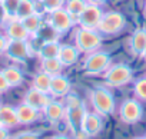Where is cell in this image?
Wrapping results in <instances>:
<instances>
[{
  "label": "cell",
  "mask_w": 146,
  "mask_h": 139,
  "mask_svg": "<svg viewBox=\"0 0 146 139\" xmlns=\"http://www.w3.org/2000/svg\"><path fill=\"white\" fill-rule=\"evenodd\" d=\"M66 115H64V120L69 126V129L72 130V133L75 136L82 135L85 138V135L80 132V125H82V119L85 116V113L88 112L85 108V103L76 96V95H72L69 93L66 96Z\"/></svg>",
  "instance_id": "obj_1"
},
{
  "label": "cell",
  "mask_w": 146,
  "mask_h": 139,
  "mask_svg": "<svg viewBox=\"0 0 146 139\" xmlns=\"http://www.w3.org/2000/svg\"><path fill=\"white\" fill-rule=\"evenodd\" d=\"M89 99H90V105H92L93 110L96 113H99L100 116L106 118V116L113 115L116 102H115L113 93L109 89H106L103 86H96L90 90Z\"/></svg>",
  "instance_id": "obj_2"
},
{
  "label": "cell",
  "mask_w": 146,
  "mask_h": 139,
  "mask_svg": "<svg viewBox=\"0 0 146 139\" xmlns=\"http://www.w3.org/2000/svg\"><path fill=\"white\" fill-rule=\"evenodd\" d=\"M112 65V56L105 52V50H96L93 53L86 55V57L83 59L82 67L86 75L89 76H98V75H103Z\"/></svg>",
  "instance_id": "obj_3"
},
{
  "label": "cell",
  "mask_w": 146,
  "mask_h": 139,
  "mask_svg": "<svg viewBox=\"0 0 146 139\" xmlns=\"http://www.w3.org/2000/svg\"><path fill=\"white\" fill-rule=\"evenodd\" d=\"M103 39L102 35L98 30H90V29H83L79 27L75 33V46L80 53L89 55L102 47Z\"/></svg>",
  "instance_id": "obj_4"
},
{
  "label": "cell",
  "mask_w": 146,
  "mask_h": 139,
  "mask_svg": "<svg viewBox=\"0 0 146 139\" xmlns=\"http://www.w3.org/2000/svg\"><path fill=\"white\" fill-rule=\"evenodd\" d=\"M105 83L110 88H120L133 80V70L126 63L110 65V67L103 73Z\"/></svg>",
  "instance_id": "obj_5"
},
{
  "label": "cell",
  "mask_w": 146,
  "mask_h": 139,
  "mask_svg": "<svg viewBox=\"0 0 146 139\" xmlns=\"http://www.w3.org/2000/svg\"><path fill=\"white\" fill-rule=\"evenodd\" d=\"M125 27H126V17L120 12L112 10L103 13L96 30L102 36H115L119 35Z\"/></svg>",
  "instance_id": "obj_6"
},
{
  "label": "cell",
  "mask_w": 146,
  "mask_h": 139,
  "mask_svg": "<svg viewBox=\"0 0 146 139\" xmlns=\"http://www.w3.org/2000/svg\"><path fill=\"white\" fill-rule=\"evenodd\" d=\"M75 19H73L67 10L63 7V9H59L53 13H49L47 19H46V25L56 33V35H64L67 33L73 25H75Z\"/></svg>",
  "instance_id": "obj_7"
},
{
  "label": "cell",
  "mask_w": 146,
  "mask_h": 139,
  "mask_svg": "<svg viewBox=\"0 0 146 139\" xmlns=\"http://www.w3.org/2000/svg\"><path fill=\"white\" fill-rule=\"evenodd\" d=\"M119 118L126 125H135L143 118V106L140 100L135 99H126L122 102L119 108Z\"/></svg>",
  "instance_id": "obj_8"
},
{
  "label": "cell",
  "mask_w": 146,
  "mask_h": 139,
  "mask_svg": "<svg viewBox=\"0 0 146 139\" xmlns=\"http://www.w3.org/2000/svg\"><path fill=\"white\" fill-rule=\"evenodd\" d=\"M103 10L99 5H93V3H86L83 12L79 15V17L76 19V23L79 25V27L83 29H90V30H96L98 25L103 16Z\"/></svg>",
  "instance_id": "obj_9"
},
{
  "label": "cell",
  "mask_w": 146,
  "mask_h": 139,
  "mask_svg": "<svg viewBox=\"0 0 146 139\" xmlns=\"http://www.w3.org/2000/svg\"><path fill=\"white\" fill-rule=\"evenodd\" d=\"M33 55L32 50V45L29 43V40H9L7 42V47L5 52V56L13 62H22L25 63L30 56Z\"/></svg>",
  "instance_id": "obj_10"
},
{
  "label": "cell",
  "mask_w": 146,
  "mask_h": 139,
  "mask_svg": "<svg viewBox=\"0 0 146 139\" xmlns=\"http://www.w3.org/2000/svg\"><path fill=\"white\" fill-rule=\"evenodd\" d=\"M103 116H100L96 112H86L82 125H80V132L85 135V138H93L98 136L103 130Z\"/></svg>",
  "instance_id": "obj_11"
},
{
  "label": "cell",
  "mask_w": 146,
  "mask_h": 139,
  "mask_svg": "<svg viewBox=\"0 0 146 139\" xmlns=\"http://www.w3.org/2000/svg\"><path fill=\"white\" fill-rule=\"evenodd\" d=\"M42 115L43 118L50 123V125H57L60 123L63 119H64V115H66V106L63 102L57 100V99H52L47 106L42 110Z\"/></svg>",
  "instance_id": "obj_12"
},
{
  "label": "cell",
  "mask_w": 146,
  "mask_h": 139,
  "mask_svg": "<svg viewBox=\"0 0 146 139\" xmlns=\"http://www.w3.org/2000/svg\"><path fill=\"white\" fill-rule=\"evenodd\" d=\"M146 49V27L136 29L127 39V50L132 56L142 57Z\"/></svg>",
  "instance_id": "obj_13"
},
{
  "label": "cell",
  "mask_w": 146,
  "mask_h": 139,
  "mask_svg": "<svg viewBox=\"0 0 146 139\" xmlns=\"http://www.w3.org/2000/svg\"><path fill=\"white\" fill-rule=\"evenodd\" d=\"M52 99H53V98H52L49 93L40 92V90H37V89H35V88L27 89L26 93H25V96H23V102H25L26 105H29V106H32V108L40 110V112L47 106V103H49Z\"/></svg>",
  "instance_id": "obj_14"
},
{
  "label": "cell",
  "mask_w": 146,
  "mask_h": 139,
  "mask_svg": "<svg viewBox=\"0 0 146 139\" xmlns=\"http://www.w3.org/2000/svg\"><path fill=\"white\" fill-rule=\"evenodd\" d=\"M70 89H72V83H70L69 78H66V76L62 75V73H60V75H56V76H52L49 95H50L53 99L66 98V96L70 93Z\"/></svg>",
  "instance_id": "obj_15"
},
{
  "label": "cell",
  "mask_w": 146,
  "mask_h": 139,
  "mask_svg": "<svg viewBox=\"0 0 146 139\" xmlns=\"http://www.w3.org/2000/svg\"><path fill=\"white\" fill-rule=\"evenodd\" d=\"M5 36L9 40H29L30 39V35L27 33L22 20L19 19H10L6 22Z\"/></svg>",
  "instance_id": "obj_16"
},
{
  "label": "cell",
  "mask_w": 146,
  "mask_h": 139,
  "mask_svg": "<svg viewBox=\"0 0 146 139\" xmlns=\"http://www.w3.org/2000/svg\"><path fill=\"white\" fill-rule=\"evenodd\" d=\"M16 112H17V119H19L20 125H32L42 118L40 110L26 105L25 102H22L20 105L16 106Z\"/></svg>",
  "instance_id": "obj_17"
},
{
  "label": "cell",
  "mask_w": 146,
  "mask_h": 139,
  "mask_svg": "<svg viewBox=\"0 0 146 139\" xmlns=\"http://www.w3.org/2000/svg\"><path fill=\"white\" fill-rule=\"evenodd\" d=\"M80 56V52L78 50L76 46L73 45H60V50L57 55V59L62 62L64 67H69L72 65H75Z\"/></svg>",
  "instance_id": "obj_18"
},
{
  "label": "cell",
  "mask_w": 146,
  "mask_h": 139,
  "mask_svg": "<svg viewBox=\"0 0 146 139\" xmlns=\"http://www.w3.org/2000/svg\"><path fill=\"white\" fill-rule=\"evenodd\" d=\"M0 123H2L3 128H7V129H12V128H16L17 125H20L15 106L3 105V103L0 105Z\"/></svg>",
  "instance_id": "obj_19"
},
{
  "label": "cell",
  "mask_w": 146,
  "mask_h": 139,
  "mask_svg": "<svg viewBox=\"0 0 146 139\" xmlns=\"http://www.w3.org/2000/svg\"><path fill=\"white\" fill-rule=\"evenodd\" d=\"M2 73H3L5 79L7 80L10 88H17L25 80V75L22 72V69L17 66H6L2 69Z\"/></svg>",
  "instance_id": "obj_20"
},
{
  "label": "cell",
  "mask_w": 146,
  "mask_h": 139,
  "mask_svg": "<svg viewBox=\"0 0 146 139\" xmlns=\"http://www.w3.org/2000/svg\"><path fill=\"white\" fill-rule=\"evenodd\" d=\"M59 50H60V43L57 40H46L40 45V47L37 49V57L40 60H44V59H53V57H57L59 55Z\"/></svg>",
  "instance_id": "obj_21"
},
{
  "label": "cell",
  "mask_w": 146,
  "mask_h": 139,
  "mask_svg": "<svg viewBox=\"0 0 146 139\" xmlns=\"http://www.w3.org/2000/svg\"><path fill=\"white\" fill-rule=\"evenodd\" d=\"M22 23H23L25 29L27 30V33L30 35V37H36L37 33H39V32L42 30V27H43V16H42V13L36 12V13H33L32 16L23 19Z\"/></svg>",
  "instance_id": "obj_22"
},
{
  "label": "cell",
  "mask_w": 146,
  "mask_h": 139,
  "mask_svg": "<svg viewBox=\"0 0 146 139\" xmlns=\"http://www.w3.org/2000/svg\"><path fill=\"white\" fill-rule=\"evenodd\" d=\"M63 67H64V66L62 65V62H60L57 57L40 60V70H43L44 73H47V75H50V76L60 75L62 70H63Z\"/></svg>",
  "instance_id": "obj_23"
},
{
  "label": "cell",
  "mask_w": 146,
  "mask_h": 139,
  "mask_svg": "<svg viewBox=\"0 0 146 139\" xmlns=\"http://www.w3.org/2000/svg\"><path fill=\"white\" fill-rule=\"evenodd\" d=\"M36 12H37V3H36V0H20V5L17 7V12H16L15 19L23 20V19L32 16Z\"/></svg>",
  "instance_id": "obj_24"
},
{
  "label": "cell",
  "mask_w": 146,
  "mask_h": 139,
  "mask_svg": "<svg viewBox=\"0 0 146 139\" xmlns=\"http://www.w3.org/2000/svg\"><path fill=\"white\" fill-rule=\"evenodd\" d=\"M50 80H52V76L44 73L43 70L37 72L33 79H32V88L40 90V92H44V93H49V89H50Z\"/></svg>",
  "instance_id": "obj_25"
},
{
  "label": "cell",
  "mask_w": 146,
  "mask_h": 139,
  "mask_svg": "<svg viewBox=\"0 0 146 139\" xmlns=\"http://www.w3.org/2000/svg\"><path fill=\"white\" fill-rule=\"evenodd\" d=\"M86 3H88L86 0H66L64 9L67 10V13H69L73 19H75V22H76V19L79 17V15L83 12Z\"/></svg>",
  "instance_id": "obj_26"
},
{
  "label": "cell",
  "mask_w": 146,
  "mask_h": 139,
  "mask_svg": "<svg viewBox=\"0 0 146 139\" xmlns=\"http://www.w3.org/2000/svg\"><path fill=\"white\" fill-rule=\"evenodd\" d=\"M133 93H135V98H136L137 100L146 102V76L139 78V79L135 80Z\"/></svg>",
  "instance_id": "obj_27"
},
{
  "label": "cell",
  "mask_w": 146,
  "mask_h": 139,
  "mask_svg": "<svg viewBox=\"0 0 146 139\" xmlns=\"http://www.w3.org/2000/svg\"><path fill=\"white\" fill-rule=\"evenodd\" d=\"M0 5H2V7L6 13L7 20H10V19H15V16H16L17 7L20 5V0H2Z\"/></svg>",
  "instance_id": "obj_28"
},
{
  "label": "cell",
  "mask_w": 146,
  "mask_h": 139,
  "mask_svg": "<svg viewBox=\"0 0 146 139\" xmlns=\"http://www.w3.org/2000/svg\"><path fill=\"white\" fill-rule=\"evenodd\" d=\"M64 3H66V0H40V6H42L43 12L47 15L53 13L59 9H63Z\"/></svg>",
  "instance_id": "obj_29"
},
{
  "label": "cell",
  "mask_w": 146,
  "mask_h": 139,
  "mask_svg": "<svg viewBox=\"0 0 146 139\" xmlns=\"http://www.w3.org/2000/svg\"><path fill=\"white\" fill-rule=\"evenodd\" d=\"M10 139H40V133L35 130H25V132H20L12 136Z\"/></svg>",
  "instance_id": "obj_30"
},
{
  "label": "cell",
  "mask_w": 146,
  "mask_h": 139,
  "mask_svg": "<svg viewBox=\"0 0 146 139\" xmlns=\"http://www.w3.org/2000/svg\"><path fill=\"white\" fill-rule=\"evenodd\" d=\"M9 89H10V86H9L7 80L5 79V76H3L2 70H0V95H3V93H6V92H7Z\"/></svg>",
  "instance_id": "obj_31"
},
{
  "label": "cell",
  "mask_w": 146,
  "mask_h": 139,
  "mask_svg": "<svg viewBox=\"0 0 146 139\" xmlns=\"http://www.w3.org/2000/svg\"><path fill=\"white\" fill-rule=\"evenodd\" d=\"M7 42H9V39L5 35H0V56L5 55L6 47H7Z\"/></svg>",
  "instance_id": "obj_32"
},
{
  "label": "cell",
  "mask_w": 146,
  "mask_h": 139,
  "mask_svg": "<svg viewBox=\"0 0 146 139\" xmlns=\"http://www.w3.org/2000/svg\"><path fill=\"white\" fill-rule=\"evenodd\" d=\"M10 132L7 128H3V126H0V139H10Z\"/></svg>",
  "instance_id": "obj_33"
},
{
  "label": "cell",
  "mask_w": 146,
  "mask_h": 139,
  "mask_svg": "<svg viewBox=\"0 0 146 139\" xmlns=\"http://www.w3.org/2000/svg\"><path fill=\"white\" fill-rule=\"evenodd\" d=\"M7 22V17H6V13L2 7V5H0V23H6Z\"/></svg>",
  "instance_id": "obj_34"
},
{
  "label": "cell",
  "mask_w": 146,
  "mask_h": 139,
  "mask_svg": "<svg viewBox=\"0 0 146 139\" xmlns=\"http://www.w3.org/2000/svg\"><path fill=\"white\" fill-rule=\"evenodd\" d=\"M50 139H70L67 135H64V133H57V135H53Z\"/></svg>",
  "instance_id": "obj_35"
},
{
  "label": "cell",
  "mask_w": 146,
  "mask_h": 139,
  "mask_svg": "<svg viewBox=\"0 0 146 139\" xmlns=\"http://www.w3.org/2000/svg\"><path fill=\"white\" fill-rule=\"evenodd\" d=\"M86 2H88V3H93V5H99V6H100L102 3H106L108 0H86Z\"/></svg>",
  "instance_id": "obj_36"
},
{
  "label": "cell",
  "mask_w": 146,
  "mask_h": 139,
  "mask_svg": "<svg viewBox=\"0 0 146 139\" xmlns=\"http://www.w3.org/2000/svg\"><path fill=\"white\" fill-rule=\"evenodd\" d=\"M142 57H143V60L146 62V49H145V52H143V55H142Z\"/></svg>",
  "instance_id": "obj_37"
},
{
  "label": "cell",
  "mask_w": 146,
  "mask_h": 139,
  "mask_svg": "<svg viewBox=\"0 0 146 139\" xmlns=\"http://www.w3.org/2000/svg\"><path fill=\"white\" fill-rule=\"evenodd\" d=\"M143 12H145V16H146V2H145V6H143Z\"/></svg>",
  "instance_id": "obj_38"
},
{
  "label": "cell",
  "mask_w": 146,
  "mask_h": 139,
  "mask_svg": "<svg viewBox=\"0 0 146 139\" xmlns=\"http://www.w3.org/2000/svg\"><path fill=\"white\" fill-rule=\"evenodd\" d=\"M132 139H142V136H136V138H132Z\"/></svg>",
  "instance_id": "obj_39"
},
{
  "label": "cell",
  "mask_w": 146,
  "mask_h": 139,
  "mask_svg": "<svg viewBox=\"0 0 146 139\" xmlns=\"http://www.w3.org/2000/svg\"><path fill=\"white\" fill-rule=\"evenodd\" d=\"M142 139H146V135H143V136H142Z\"/></svg>",
  "instance_id": "obj_40"
},
{
  "label": "cell",
  "mask_w": 146,
  "mask_h": 139,
  "mask_svg": "<svg viewBox=\"0 0 146 139\" xmlns=\"http://www.w3.org/2000/svg\"><path fill=\"white\" fill-rule=\"evenodd\" d=\"M0 105H2V102H0Z\"/></svg>",
  "instance_id": "obj_41"
},
{
  "label": "cell",
  "mask_w": 146,
  "mask_h": 139,
  "mask_svg": "<svg viewBox=\"0 0 146 139\" xmlns=\"http://www.w3.org/2000/svg\"><path fill=\"white\" fill-rule=\"evenodd\" d=\"M0 126H2V123H0Z\"/></svg>",
  "instance_id": "obj_42"
},
{
  "label": "cell",
  "mask_w": 146,
  "mask_h": 139,
  "mask_svg": "<svg viewBox=\"0 0 146 139\" xmlns=\"http://www.w3.org/2000/svg\"><path fill=\"white\" fill-rule=\"evenodd\" d=\"M0 2H2V0H0Z\"/></svg>",
  "instance_id": "obj_43"
}]
</instances>
